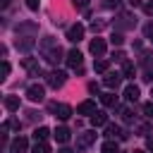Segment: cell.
Wrapping results in <instances>:
<instances>
[{"mask_svg":"<svg viewBox=\"0 0 153 153\" xmlns=\"http://www.w3.org/2000/svg\"><path fill=\"white\" fill-rule=\"evenodd\" d=\"M53 136H55V139H57V143H67V141H69V136H72V134H69V129H67V127H57V129H55V134H53Z\"/></svg>","mask_w":153,"mask_h":153,"instance_id":"obj_13","label":"cell"},{"mask_svg":"<svg viewBox=\"0 0 153 153\" xmlns=\"http://www.w3.org/2000/svg\"><path fill=\"white\" fill-rule=\"evenodd\" d=\"M38 5H41V0H26V7L29 10H38Z\"/></svg>","mask_w":153,"mask_h":153,"instance_id":"obj_27","label":"cell"},{"mask_svg":"<svg viewBox=\"0 0 153 153\" xmlns=\"http://www.w3.org/2000/svg\"><path fill=\"white\" fill-rule=\"evenodd\" d=\"M88 50H91L93 55H98V57L105 55V41H103V38H93L91 45H88Z\"/></svg>","mask_w":153,"mask_h":153,"instance_id":"obj_10","label":"cell"},{"mask_svg":"<svg viewBox=\"0 0 153 153\" xmlns=\"http://www.w3.org/2000/svg\"><path fill=\"white\" fill-rule=\"evenodd\" d=\"M0 5H2V7H7V5H10V0H2V2H0Z\"/></svg>","mask_w":153,"mask_h":153,"instance_id":"obj_36","label":"cell"},{"mask_svg":"<svg viewBox=\"0 0 153 153\" xmlns=\"http://www.w3.org/2000/svg\"><path fill=\"white\" fill-rule=\"evenodd\" d=\"M7 74H10V62H7V60H2V65H0V81H5V79H7Z\"/></svg>","mask_w":153,"mask_h":153,"instance_id":"obj_23","label":"cell"},{"mask_svg":"<svg viewBox=\"0 0 153 153\" xmlns=\"http://www.w3.org/2000/svg\"><path fill=\"white\" fill-rule=\"evenodd\" d=\"M48 108H50V112H53L57 120H69V117H72V108H69L67 103H50Z\"/></svg>","mask_w":153,"mask_h":153,"instance_id":"obj_2","label":"cell"},{"mask_svg":"<svg viewBox=\"0 0 153 153\" xmlns=\"http://www.w3.org/2000/svg\"><path fill=\"white\" fill-rule=\"evenodd\" d=\"M124 98H127L129 103H136V98H139V88H136L134 84H129V86L124 88Z\"/></svg>","mask_w":153,"mask_h":153,"instance_id":"obj_14","label":"cell"},{"mask_svg":"<svg viewBox=\"0 0 153 153\" xmlns=\"http://www.w3.org/2000/svg\"><path fill=\"white\" fill-rule=\"evenodd\" d=\"M26 148H29V141H26L24 136H17V139L10 143V151H12V153H26Z\"/></svg>","mask_w":153,"mask_h":153,"instance_id":"obj_9","label":"cell"},{"mask_svg":"<svg viewBox=\"0 0 153 153\" xmlns=\"http://www.w3.org/2000/svg\"><path fill=\"white\" fill-rule=\"evenodd\" d=\"M151 96H153V86H151Z\"/></svg>","mask_w":153,"mask_h":153,"instance_id":"obj_37","label":"cell"},{"mask_svg":"<svg viewBox=\"0 0 153 153\" xmlns=\"http://www.w3.org/2000/svg\"><path fill=\"white\" fill-rule=\"evenodd\" d=\"M67 38H69L72 43H79V41L84 38V26H81V24L69 26V29H67Z\"/></svg>","mask_w":153,"mask_h":153,"instance_id":"obj_6","label":"cell"},{"mask_svg":"<svg viewBox=\"0 0 153 153\" xmlns=\"http://www.w3.org/2000/svg\"><path fill=\"white\" fill-rule=\"evenodd\" d=\"M76 112L79 115H93L96 112V100H84V103H79V108H76Z\"/></svg>","mask_w":153,"mask_h":153,"instance_id":"obj_11","label":"cell"},{"mask_svg":"<svg viewBox=\"0 0 153 153\" xmlns=\"http://www.w3.org/2000/svg\"><path fill=\"white\" fill-rule=\"evenodd\" d=\"M5 108H7L10 112L19 110V98H17V96H5Z\"/></svg>","mask_w":153,"mask_h":153,"instance_id":"obj_15","label":"cell"},{"mask_svg":"<svg viewBox=\"0 0 153 153\" xmlns=\"http://www.w3.org/2000/svg\"><path fill=\"white\" fill-rule=\"evenodd\" d=\"M120 81H122V74H117V72H105V76H103V84L108 88H117Z\"/></svg>","mask_w":153,"mask_h":153,"instance_id":"obj_7","label":"cell"},{"mask_svg":"<svg viewBox=\"0 0 153 153\" xmlns=\"http://www.w3.org/2000/svg\"><path fill=\"white\" fill-rule=\"evenodd\" d=\"M93 69H96V72H103V74H105V72L110 69V60H105V57L96 60V62H93Z\"/></svg>","mask_w":153,"mask_h":153,"instance_id":"obj_16","label":"cell"},{"mask_svg":"<svg viewBox=\"0 0 153 153\" xmlns=\"http://www.w3.org/2000/svg\"><path fill=\"white\" fill-rule=\"evenodd\" d=\"M100 153H120V151H117V143L115 141H105L100 146Z\"/></svg>","mask_w":153,"mask_h":153,"instance_id":"obj_21","label":"cell"},{"mask_svg":"<svg viewBox=\"0 0 153 153\" xmlns=\"http://www.w3.org/2000/svg\"><path fill=\"white\" fill-rule=\"evenodd\" d=\"M91 124H93V127H103V124H108V115H105L103 110H96V112L91 115Z\"/></svg>","mask_w":153,"mask_h":153,"instance_id":"obj_12","label":"cell"},{"mask_svg":"<svg viewBox=\"0 0 153 153\" xmlns=\"http://www.w3.org/2000/svg\"><path fill=\"white\" fill-rule=\"evenodd\" d=\"M100 103L110 108V105H115V103H117V96H115L112 91H108V93H103V96H100Z\"/></svg>","mask_w":153,"mask_h":153,"instance_id":"obj_17","label":"cell"},{"mask_svg":"<svg viewBox=\"0 0 153 153\" xmlns=\"http://www.w3.org/2000/svg\"><path fill=\"white\" fill-rule=\"evenodd\" d=\"M112 60H117V62H120V60H124V53H122V50H117V53L112 55Z\"/></svg>","mask_w":153,"mask_h":153,"instance_id":"obj_31","label":"cell"},{"mask_svg":"<svg viewBox=\"0 0 153 153\" xmlns=\"http://www.w3.org/2000/svg\"><path fill=\"white\" fill-rule=\"evenodd\" d=\"M134 74H136V69H134V62H124L122 76H127V79H134Z\"/></svg>","mask_w":153,"mask_h":153,"instance_id":"obj_20","label":"cell"},{"mask_svg":"<svg viewBox=\"0 0 153 153\" xmlns=\"http://www.w3.org/2000/svg\"><path fill=\"white\" fill-rule=\"evenodd\" d=\"M81 57H84V55H81L79 50H69L65 60H67V65H69L72 69H79V67H81Z\"/></svg>","mask_w":153,"mask_h":153,"instance_id":"obj_8","label":"cell"},{"mask_svg":"<svg viewBox=\"0 0 153 153\" xmlns=\"http://www.w3.org/2000/svg\"><path fill=\"white\" fill-rule=\"evenodd\" d=\"M65 81H67V74H65L62 69H53V72L45 76V84H48L50 88H60Z\"/></svg>","mask_w":153,"mask_h":153,"instance_id":"obj_1","label":"cell"},{"mask_svg":"<svg viewBox=\"0 0 153 153\" xmlns=\"http://www.w3.org/2000/svg\"><path fill=\"white\" fill-rule=\"evenodd\" d=\"M143 112H146V117H153V100L143 103Z\"/></svg>","mask_w":153,"mask_h":153,"instance_id":"obj_25","label":"cell"},{"mask_svg":"<svg viewBox=\"0 0 153 153\" xmlns=\"http://www.w3.org/2000/svg\"><path fill=\"white\" fill-rule=\"evenodd\" d=\"M122 41H124L122 33H112V43H115V45H122Z\"/></svg>","mask_w":153,"mask_h":153,"instance_id":"obj_28","label":"cell"},{"mask_svg":"<svg viewBox=\"0 0 153 153\" xmlns=\"http://www.w3.org/2000/svg\"><path fill=\"white\" fill-rule=\"evenodd\" d=\"M57 153H74V151H69V148H60Z\"/></svg>","mask_w":153,"mask_h":153,"instance_id":"obj_35","label":"cell"},{"mask_svg":"<svg viewBox=\"0 0 153 153\" xmlns=\"http://www.w3.org/2000/svg\"><path fill=\"white\" fill-rule=\"evenodd\" d=\"M43 96H45V91H43V86H38V84H31V86L26 88V98H29L31 103H41Z\"/></svg>","mask_w":153,"mask_h":153,"instance_id":"obj_4","label":"cell"},{"mask_svg":"<svg viewBox=\"0 0 153 153\" xmlns=\"http://www.w3.org/2000/svg\"><path fill=\"white\" fill-rule=\"evenodd\" d=\"M96 131H81V134H76V151H86L91 143H96Z\"/></svg>","mask_w":153,"mask_h":153,"instance_id":"obj_3","label":"cell"},{"mask_svg":"<svg viewBox=\"0 0 153 153\" xmlns=\"http://www.w3.org/2000/svg\"><path fill=\"white\" fill-rule=\"evenodd\" d=\"M43 55H45V60H48L50 65H57V62L62 60V48H60V45H53V48L43 50Z\"/></svg>","mask_w":153,"mask_h":153,"instance_id":"obj_5","label":"cell"},{"mask_svg":"<svg viewBox=\"0 0 153 153\" xmlns=\"http://www.w3.org/2000/svg\"><path fill=\"white\" fill-rule=\"evenodd\" d=\"M139 131H141V136H143V134H148V131H151V127H148V124H141V127H139Z\"/></svg>","mask_w":153,"mask_h":153,"instance_id":"obj_32","label":"cell"},{"mask_svg":"<svg viewBox=\"0 0 153 153\" xmlns=\"http://www.w3.org/2000/svg\"><path fill=\"white\" fill-rule=\"evenodd\" d=\"M48 136H50V129H48V127H38V129L33 131V139H36V141H45Z\"/></svg>","mask_w":153,"mask_h":153,"instance_id":"obj_18","label":"cell"},{"mask_svg":"<svg viewBox=\"0 0 153 153\" xmlns=\"http://www.w3.org/2000/svg\"><path fill=\"white\" fill-rule=\"evenodd\" d=\"M146 38H148V41H153V22L146 26Z\"/></svg>","mask_w":153,"mask_h":153,"instance_id":"obj_30","label":"cell"},{"mask_svg":"<svg viewBox=\"0 0 153 153\" xmlns=\"http://www.w3.org/2000/svg\"><path fill=\"white\" fill-rule=\"evenodd\" d=\"M122 120H124V122H131V110L124 108V110H122Z\"/></svg>","mask_w":153,"mask_h":153,"instance_id":"obj_29","label":"cell"},{"mask_svg":"<svg viewBox=\"0 0 153 153\" xmlns=\"http://www.w3.org/2000/svg\"><path fill=\"white\" fill-rule=\"evenodd\" d=\"M127 2H129L131 7H136V5H141V0H127Z\"/></svg>","mask_w":153,"mask_h":153,"instance_id":"obj_34","label":"cell"},{"mask_svg":"<svg viewBox=\"0 0 153 153\" xmlns=\"http://www.w3.org/2000/svg\"><path fill=\"white\" fill-rule=\"evenodd\" d=\"M31 153H50V146L45 141H36V146L31 148Z\"/></svg>","mask_w":153,"mask_h":153,"instance_id":"obj_22","label":"cell"},{"mask_svg":"<svg viewBox=\"0 0 153 153\" xmlns=\"http://www.w3.org/2000/svg\"><path fill=\"white\" fill-rule=\"evenodd\" d=\"M146 146H148V148L153 151V136H148V139H146Z\"/></svg>","mask_w":153,"mask_h":153,"instance_id":"obj_33","label":"cell"},{"mask_svg":"<svg viewBox=\"0 0 153 153\" xmlns=\"http://www.w3.org/2000/svg\"><path fill=\"white\" fill-rule=\"evenodd\" d=\"M24 67H26V69H29V74H33V76L41 72V67H38V65H36L31 57H26V60H24Z\"/></svg>","mask_w":153,"mask_h":153,"instance_id":"obj_19","label":"cell"},{"mask_svg":"<svg viewBox=\"0 0 153 153\" xmlns=\"http://www.w3.org/2000/svg\"><path fill=\"white\" fill-rule=\"evenodd\" d=\"M143 12H146V14H153V0L143 2Z\"/></svg>","mask_w":153,"mask_h":153,"instance_id":"obj_26","label":"cell"},{"mask_svg":"<svg viewBox=\"0 0 153 153\" xmlns=\"http://www.w3.org/2000/svg\"><path fill=\"white\" fill-rule=\"evenodd\" d=\"M19 127H22V124H19V120H7V122L2 124V129H5V131H7V129H14V131H19Z\"/></svg>","mask_w":153,"mask_h":153,"instance_id":"obj_24","label":"cell"}]
</instances>
